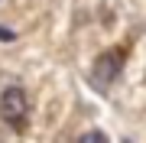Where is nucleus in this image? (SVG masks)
<instances>
[{
    "mask_svg": "<svg viewBox=\"0 0 146 143\" xmlns=\"http://www.w3.org/2000/svg\"><path fill=\"white\" fill-rule=\"evenodd\" d=\"M120 62H123V52L120 49H107L94 59V69H91V81L98 88H110L114 78L120 75Z\"/></svg>",
    "mask_w": 146,
    "mask_h": 143,
    "instance_id": "obj_2",
    "label": "nucleus"
},
{
    "mask_svg": "<svg viewBox=\"0 0 146 143\" xmlns=\"http://www.w3.org/2000/svg\"><path fill=\"white\" fill-rule=\"evenodd\" d=\"M0 117H3L10 127L16 130H23L26 127V117H29V98H26V91L23 88H3V94H0Z\"/></svg>",
    "mask_w": 146,
    "mask_h": 143,
    "instance_id": "obj_1",
    "label": "nucleus"
},
{
    "mask_svg": "<svg viewBox=\"0 0 146 143\" xmlns=\"http://www.w3.org/2000/svg\"><path fill=\"white\" fill-rule=\"evenodd\" d=\"M81 140H84V143H91V140H104V133H84Z\"/></svg>",
    "mask_w": 146,
    "mask_h": 143,
    "instance_id": "obj_3",
    "label": "nucleus"
}]
</instances>
